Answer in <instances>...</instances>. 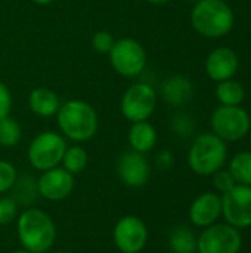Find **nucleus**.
<instances>
[{"label": "nucleus", "instance_id": "6ab92c4d", "mask_svg": "<svg viewBox=\"0 0 251 253\" xmlns=\"http://www.w3.org/2000/svg\"><path fill=\"white\" fill-rule=\"evenodd\" d=\"M198 237L186 225H179L169 236V246L173 253H195Z\"/></svg>", "mask_w": 251, "mask_h": 253}, {"label": "nucleus", "instance_id": "ddd939ff", "mask_svg": "<svg viewBox=\"0 0 251 253\" xmlns=\"http://www.w3.org/2000/svg\"><path fill=\"white\" fill-rule=\"evenodd\" d=\"M74 175L67 172L62 166L41 172L37 179L38 196L49 202L65 200L74 190Z\"/></svg>", "mask_w": 251, "mask_h": 253}, {"label": "nucleus", "instance_id": "b1692460", "mask_svg": "<svg viewBox=\"0 0 251 253\" xmlns=\"http://www.w3.org/2000/svg\"><path fill=\"white\" fill-rule=\"evenodd\" d=\"M22 138L21 125L10 116L0 120V147L13 148Z\"/></svg>", "mask_w": 251, "mask_h": 253}, {"label": "nucleus", "instance_id": "9b49d317", "mask_svg": "<svg viewBox=\"0 0 251 253\" xmlns=\"http://www.w3.org/2000/svg\"><path fill=\"white\" fill-rule=\"evenodd\" d=\"M112 242L121 253L142 252L148 242V228L145 222L135 215L123 216L114 225Z\"/></svg>", "mask_w": 251, "mask_h": 253}, {"label": "nucleus", "instance_id": "f03ea898", "mask_svg": "<svg viewBox=\"0 0 251 253\" xmlns=\"http://www.w3.org/2000/svg\"><path fill=\"white\" fill-rule=\"evenodd\" d=\"M16 234L27 252L46 253L56 240V225L44 211L28 208L16 218Z\"/></svg>", "mask_w": 251, "mask_h": 253}, {"label": "nucleus", "instance_id": "cd10ccee", "mask_svg": "<svg viewBox=\"0 0 251 253\" xmlns=\"http://www.w3.org/2000/svg\"><path fill=\"white\" fill-rule=\"evenodd\" d=\"M213 185H215L217 194L222 196V194L231 191L237 185V182H235V179H234V176L231 175L229 170L220 169L216 173H213Z\"/></svg>", "mask_w": 251, "mask_h": 253}, {"label": "nucleus", "instance_id": "4468645a", "mask_svg": "<svg viewBox=\"0 0 251 253\" xmlns=\"http://www.w3.org/2000/svg\"><path fill=\"white\" fill-rule=\"evenodd\" d=\"M222 216V199L217 193L207 191L200 194L189 208V219L195 227L207 228Z\"/></svg>", "mask_w": 251, "mask_h": 253}, {"label": "nucleus", "instance_id": "72a5a7b5", "mask_svg": "<svg viewBox=\"0 0 251 253\" xmlns=\"http://www.w3.org/2000/svg\"><path fill=\"white\" fill-rule=\"evenodd\" d=\"M12 253H30V252H27L25 249H18V251H13Z\"/></svg>", "mask_w": 251, "mask_h": 253}, {"label": "nucleus", "instance_id": "a878e982", "mask_svg": "<svg viewBox=\"0 0 251 253\" xmlns=\"http://www.w3.org/2000/svg\"><path fill=\"white\" fill-rule=\"evenodd\" d=\"M18 205L12 197H0V227L9 225L18 218Z\"/></svg>", "mask_w": 251, "mask_h": 253}, {"label": "nucleus", "instance_id": "c756f323", "mask_svg": "<svg viewBox=\"0 0 251 253\" xmlns=\"http://www.w3.org/2000/svg\"><path fill=\"white\" fill-rule=\"evenodd\" d=\"M12 105H13V98L10 89L3 82H0V120L10 116Z\"/></svg>", "mask_w": 251, "mask_h": 253}, {"label": "nucleus", "instance_id": "f704fd0d", "mask_svg": "<svg viewBox=\"0 0 251 253\" xmlns=\"http://www.w3.org/2000/svg\"><path fill=\"white\" fill-rule=\"evenodd\" d=\"M186 1H189V3H197V1H200V0H186Z\"/></svg>", "mask_w": 251, "mask_h": 253}, {"label": "nucleus", "instance_id": "a211bd4d", "mask_svg": "<svg viewBox=\"0 0 251 253\" xmlns=\"http://www.w3.org/2000/svg\"><path fill=\"white\" fill-rule=\"evenodd\" d=\"M28 107L38 117H53L61 107V101L52 89L36 87L28 95Z\"/></svg>", "mask_w": 251, "mask_h": 253}, {"label": "nucleus", "instance_id": "9d476101", "mask_svg": "<svg viewBox=\"0 0 251 253\" xmlns=\"http://www.w3.org/2000/svg\"><path fill=\"white\" fill-rule=\"evenodd\" d=\"M222 216L226 224L237 230L251 227V187L235 185L231 191L220 196Z\"/></svg>", "mask_w": 251, "mask_h": 253}, {"label": "nucleus", "instance_id": "aec40b11", "mask_svg": "<svg viewBox=\"0 0 251 253\" xmlns=\"http://www.w3.org/2000/svg\"><path fill=\"white\" fill-rule=\"evenodd\" d=\"M10 193H12L10 197L15 200L18 206H30L38 197L37 179H34L30 175L18 176Z\"/></svg>", "mask_w": 251, "mask_h": 253}, {"label": "nucleus", "instance_id": "f8f14e48", "mask_svg": "<svg viewBox=\"0 0 251 253\" xmlns=\"http://www.w3.org/2000/svg\"><path fill=\"white\" fill-rule=\"evenodd\" d=\"M117 176L129 188H141L148 184L151 166L145 154L129 150L124 151L115 163Z\"/></svg>", "mask_w": 251, "mask_h": 253}, {"label": "nucleus", "instance_id": "e433bc0d", "mask_svg": "<svg viewBox=\"0 0 251 253\" xmlns=\"http://www.w3.org/2000/svg\"><path fill=\"white\" fill-rule=\"evenodd\" d=\"M56 253H68V252H56Z\"/></svg>", "mask_w": 251, "mask_h": 253}, {"label": "nucleus", "instance_id": "f257e3e1", "mask_svg": "<svg viewBox=\"0 0 251 253\" xmlns=\"http://www.w3.org/2000/svg\"><path fill=\"white\" fill-rule=\"evenodd\" d=\"M55 117L61 135L77 144L90 141L99 127L96 110L83 99H70L61 104Z\"/></svg>", "mask_w": 251, "mask_h": 253}, {"label": "nucleus", "instance_id": "bb28decb", "mask_svg": "<svg viewBox=\"0 0 251 253\" xmlns=\"http://www.w3.org/2000/svg\"><path fill=\"white\" fill-rule=\"evenodd\" d=\"M114 43H115V39H114L112 33H109L107 30L96 31L92 36V47L98 53H109V50L112 49Z\"/></svg>", "mask_w": 251, "mask_h": 253}, {"label": "nucleus", "instance_id": "39448f33", "mask_svg": "<svg viewBox=\"0 0 251 253\" xmlns=\"http://www.w3.org/2000/svg\"><path fill=\"white\" fill-rule=\"evenodd\" d=\"M67 147V139L59 132L44 130L31 139L27 157L36 170L44 172L61 165Z\"/></svg>", "mask_w": 251, "mask_h": 253}, {"label": "nucleus", "instance_id": "473e14b6", "mask_svg": "<svg viewBox=\"0 0 251 253\" xmlns=\"http://www.w3.org/2000/svg\"><path fill=\"white\" fill-rule=\"evenodd\" d=\"M148 3H152V4H164V3H169L172 0H146Z\"/></svg>", "mask_w": 251, "mask_h": 253}, {"label": "nucleus", "instance_id": "7ed1b4c3", "mask_svg": "<svg viewBox=\"0 0 251 253\" xmlns=\"http://www.w3.org/2000/svg\"><path fill=\"white\" fill-rule=\"evenodd\" d=\"M232 7L225 0H200L194 3L191 24L194 30L210 39L226 36L234 27Z\"/></svg>", "mask_w": 251, "mask_h": 253}, {"label": "nucleus", "instance_id": "0eeeda50", "mask_svg": "<svg viewBox=\"0 0 251 253\" xmlns=\"http://www.w3.org/2000/svg\"><path fill=\"white\" fill-rule=\"evenodd\" d=\"M157 108V92L145 82H138L130 84L120 101V111L123 117L130 122H145L148 120Z\"/></svg>", "mask_w": 251, "mask_h": 253}, {"label": "nucleus", "instance_id": "2f4dec72", "mask_svg": "<svg viewBox=\"0 0 251 253\" xmlns=\"http://www.w3.org/2000/svg\"><path fill=\"white\" fill-rule=\"evenodd\" d=\"M31 1L36 3V4H38V6H47V4L53 3L55 0H31Z\"/></svg>", "mask_w": 251, "mask_h": 253}, {"label": "nucleus", "instance_id": "dca6fc26", "mask_svg": "<svg viewBox=\"0 0 251 253\" xmlns=\"http://www.w3.org/2000/svg\"><path fill=\"white\" fill-rule=\"evenodd\" d=\"M194 93L192 82L185 76H170L161 84V96L172 107L185 105Z\"/></svg>", "mask_w": 251, "mask_h": 253}, {"label": "nucleus", "instance_id": "c85d7f7f", "mask_svg": "<svg viewBox=\"0 0 251 253\" xmlns=\"http://www.w3.org/2000/svg\"><path fill=\"white\" fill-rule=\"evenodd\" d=\"M172 129L180 136H188L194 130V122L186 114H176L172 120Z\"/></svg>", "mask_w": 251, "mask_h": 253}, {"label": "nucleus", "instance_id": "5701e85b", "mask_svg": "<svg viewBox=\"0 0 251 253\" xmlns=\"http://www.w3.org/2000/svg\"><path fill=\"white\" fill-rule=\"evenodd\" d=\"M228 170L238 185L251 187V151H241L235 154L229 163Z\"/></svg>", "mask_w": 251, "mask_h": 253}, {"label": "nucleus", "instance_id": "412c9836", "mask_svg": "<svg viewBox=\"0 0 251 253\" xmlns=\"http://www.w3.org/2000/svg\"><path fill=\"white\" fill-rule=\"evenodd\" d=\"M216 98L220 105H241L246 98L243 84L234 79L219 82L216 86Z\"/></svg>", "mask_w": 251, "mask_h": 253}, {"label": "nucleus", "instance_id": "20e7f679", "mask_svg": "<svg viewBox=\"0 0 251 253\" xmlns=\"http://www.w3.org/2000/svg\"><path fill=\"white\" fill-rule=\"evenodd\" d=\"M226 159V142L213 132L198 135L188 151V165L191 170L200 176H212L223 168Z\"/></svg>", "mask_w": 251, "mask_h": 253}, {"label": "nucleus", "instance_id": "1a4fd4ad", "mask_svg": "<svg viewBox=\"0 0 251 253\" xmlns=\"http://www.w3.org/2000/svg\"><path fill=\"white\" fill-rule=\"evenodd\" d=\"M243 246L240 230L229 224H213L200 234L197 242L198 253H238Z\"/></svg>", "mask_w": 251, "mask_h": 253}, {"label": "nucleus", "instance_id": "423d86ee", "mask_svg": "<svg viewBox=\"0 0 251 253\" xmlns=\"http://www.w3.org/2000/svg\"><path fill=\"white\" fill-rule=\"evenodd\" d=\"M112 70L126 79L141 76L146 68V52L145 47L132 37H123L115 40L112 49L108 53Z\"/></svg>", "mask_w": 251, "mask_h": 253}, {"label": "nucleus", "instance_id": "c9c22d12", "mask_svg": "<svg viewBox=\"0 0 251 253\" xmlns=\"http://www.w3.org/2000/svg\"><path fill=\"white\" fill-rule=\"evenodd\" d=\"M250 147H251V127H250Z\"/></svg>", "mask_w": 251, "mask_h": 253}, {"label": "nucleus", "instance_id": "393cba45", "mask_svg": "<svg viewBox=\"0 0 251 253\" xmlns=\"http://www.w3.org/2000/svg\"><path fill=\"white\" fill-rule=\"evenodd\" d=\"M16 178L18 172L15 166L7 160H0V194L10 191Z\"/></svg>", "mask_w": 251, "mask_h": 253}, {"label": "nucleus", "instance_id": "6e6552de", "mask_svg": "<svg viewBox=\"0 0 251 253\" xmlns=\"http://www.w3.org/2000/svg\"><path fill=\"white\" fill-rule=\"evenodd\" d=\"M250 116L240 105H220L212 114L213 133L225 142L243 139L250 132Z\"/></svg>", "mask_w": 251, "mask_h": 253}, {"label": "nucleus", "instance_id": "2eb2a0df", "mask_svg": "<svg viewBox=\"0 0 251 253\" xmlns=\"http://www.w3.org/2000/svg\"><path fill=\"white\" fill-rule=\"evenodd\" d=\"M238 70V56L229 47H217L212 50L206 59V73L215 82L229 80Z\"/></svg>", "mask_w": 251, "mask_h": 253}, {"label": "nucleus", "instance_id": "7c9ffc66", "mask_svg": "<svg viewBox=\"0 0 251 253\" xmlns=\"http://www.w3.org/2000/svg\"><path fill=\"white\" fill-rule=\"evenodd\" d=\"M173 163H175V159H173V154L170 153V151H167V150H163V151H160L158 154H157V157H155V165H157V168L160 169V170H170L172 169V166H173Z\"/></svg>", "mask_w": 251, "mask_h": 253}, {"label": "nucleus", "instance_id": "f3484780", "mask_svg": "<svg viewBox=\"0 0 251 253\" xmlns=\"http://www.w3.org/2000/svg\"><path fill=\"white\" fill-rule=\"evenodd\" d=\"M157 138H158L157 130L148 120L132 123L127 132V141L130 150L138 151L141 154H146L152 151L154 147L157 145Z\"/></svg>", "mask_w": 251, "mask_h": 253}, {"label": "nucleus", "instance_id": "4be33fe9", "mask_svg": "<svg viewBox=\"0 0 251 253\" xmlns=\"http://www.w3.org/2000/svg\"><path fill=\"white\" fill-rule=\"evenodd\" d=\"M87 163H89L87 151L78 144L67 147L64 157H62V162H61L62 168L74 176L81 173L87 168Z\"/></svg>", "mask_w": 251, "mask_h": 253}]
</instances>
